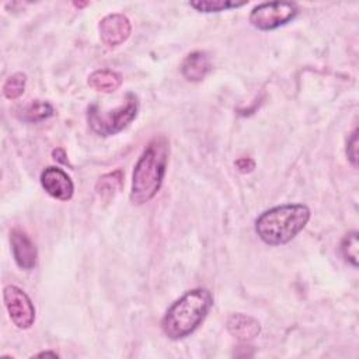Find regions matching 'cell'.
<instances>
[{
  "mask_svg": "<svg viewBox=\"0 0 359 359\" xmlns=\"http://www.w3.org/2000/svg\"><path fill=\"white\" fill-rule=\"evenodd\" d=\"M87 83L93 90L109 94L121 87L122 76L109 69H100L88 76Z\"/></svg>",
  "mask_w": 359,
  "mask_h": 359,
  "instance_id": "7c38bea8",
  "label": "cell"
},
{
  "mask_svg": "<svg viewBox=\"0 0 359 359\" xmlns=\"http://www.w3.org/2000/svg\"><path fill=\"white\" fill-rule=\"evenodd\" d=\"M310 209L303 203H285L262 212L255 220V233L268 245H283L309 223Z\"/></svg>",
  "mask_w": 359,
  "mask_h": 359,
  "instance_id": "3957f363",
  "label": "cell"
},
{
  "mask_svg": "<svg viewBox=\"0 0 359 359\" xmlns=\"http://www.w3.org/2000/svg\"><path fill=\"white\" fill-rule=\"evenodd\" d=\"M346 157L353 168L358 167V129H353L346 142Z\"/></svg>",
  "mask_w": 359,
  "mask_h": 359,
  "instance_id": "ac0fdd59",
  "label": "cell"
},
{
  "mask_svg": "<svg viewBox=\"0 0 359 359\" xmlns=\"http://www.w3.org/2000/svg\"><path fill=\"white\" fill-rule=\"evenodd\" d=\"M213 306V296L208 289H192L175 300L161 320V328L170 339L191 335L206 318Z\"/></svg>",
  "mask_w": 359,
  "mask_h": 359,
  "instance_id": "7a4b0ae2",
  "label": "cell"
},
{
  "mask_svg": "<svg viewBox=\"0 0 359 359\" xmlns=\"http://www.w3.org/2000/svg\"><path fill=\"white\" fill-rule=\"evenodd\" d=\"M299 13L294 3L266 1L255 6L250 13V22L261 31L276 29L292 21Z\"/></svg>",
  "mask_w": 359,
  "mask_h": 359,
  "instance_id": "5b68a950",
  "label": "cell"
},
{
  "mask_svg": "<svg viewBox=\"0 0 359 359\" xmlns=\"http://www.w3.org/2000/svg\"><path fill=\"white\" fill-rule=\"evenodd\" d=\"M247 1H231V0H198L191 1L189 6L201 13H219L237 7L245 6Z\"/></svg>",
  "mask_w": 359,
  "mask_h": 359,
  "instance_id": "9a60e30c",
  "label": "cell"
},
{
  "mask_svg": "<svg viewBox=\"0 0 359 359\" xmlns=\"http://www.w3.org/2000/svg\"><path fill=\"white\" fill-rule=\"evenodd\" d=\"M35 356H38V358H41V356H52V358H57L59 355H57L56 352H49V351H46V352H39V353H36Z\"/></svg>",
  "mask_w": 359,
  "mask_h": 359,
  "instance_id": "44dd1931",
  "label": "cell"
},
{
  "mask_svg": "<svg viewBox=\"0 0 359 359\" xmlns=\"http://www.w3.org/2000/svg\"><path fill=\"white\" fill-rule=\"evenodd\" d=\"M10 243H11V251H13L15 264L21 269H25V271L32 269L36 265L38 252L29 236L20 229H13L10 231Z\"/></svg>",
  "mask_w": 359,
  "mask_h": 359,
  "instance_id": "9c48e42d",
  "label": "cell"
},
{
  "mask_svg": "<svg viewBox=\"0 0 359 359\" xmlns=\"http://www.w3.org/2000/svg\"><path fill=\"white\" fill-rule=\"evenodd\" d=\"M212 63L210 57L208 56L206 52L202 50H195L189 53L182 65H181V73L188 81H201L206 77V74L210 72Z\"/></svg>",
  "mask_w": 359,
  "mask_h": 359,
  "instance_id": "8fae6325",
  "label": "cell"
},
{
  "mask_svg": "<svg viewBox=\"0 0 359 359\" xmlns=\"http://www.w3.org/2000/svg\"><path fill=\"white\" fill-rule=\"evenodd\" d=\"M139 101L135 94L129 93L125 102L114 109H102L93 104L87 109V121L90 128L100 136H111L123 130L137 115Z\"/></svg>",
  "mask_w": 359,
  "mask_h": 359,
  "instance_id": "277c9868",
  "label": "cell"
},
{
  "mask_svg": "<svg viewBox=\"0 0 359 359\" xmlns=\"http://www.w3.org/2000/svg\"><path fill=\"white\" fill-rule=\"evenodd\" d=\"M52 154H53V158L57 160V161H60L62 164H67V163H69L67 158H65V157H66V153H65L63 149H56V150H53Z\"/></svg>",
  "mask_w": 359,
  "mask_h": 359,
  "instance_id": "ffe728a7",
  "label": "cell"
},
{
  "mask_svg": "<svg viewBox=\"0 0 359 359\" xmlns=\"http://www.w3.org/2000/svg\"><path fill=\"white\" fill-rule=\"evenodd\" d=\"M227 331L240 341H250L254 339L261 332V324L257 318L243 314L234 313L227 318L226 323Z\"/></svg>",
  "mask_w": 359,
  "mask_h": 359,
  "instance_id": "30bf717a",
  "label": "cell"
},
{
  "mask_svg": "<svg viewBox=\"0 0 359 359\" xmlns=\"http://www.w3.org/2000/svg\"><path fill=\"white\" fill-rule=\"evenodd\" d=\"M122 180H123V174L121 170L105 174L98 180V182L95 185V191L101 198L109 199L121 189Z\"/></svg>",
  "mask_w": 359,
  "mask_h": 359,
  "instance_id": "5bb4252c",
  "label": "cell"
},
{
  "mask_svg": "<svg viewBox=\"0 0 359 359\" xmlns=\"http://www.w3.org/2000/svg\"><path fill=\"white\" fill-rule=\"evenodd\" d=\"M53 115V107L48 101L34 100L20 109V119L24 122H41Z\"/></svg>",
  "mask_w": 359,
  "mask_h": 359,
  "instance_id": "4fadbf2b",
  "label": "cell"
},
{
  "mask_svg": "<svg viewBox=\"0 0 359 359\" xmlns=\"http://www.w3.org/2000/svg\"><path fill=\"white\" fill-rule=\"evenodd\" d=\"M236 167L241 172H251L255 167V163H254V160H251L248 157H241L236 161Z\"/></svg>",
  "mask_w": 359,
  "mask_h": 359,
  "instance_id": "d6986e66",
  "label": "cell"
},
{
  "mask_svg": "<svg viewBox=\"0 0 359 359\" xmlns=\"http://www.w3.org/2000/svg\"><path fill=\"white\" fill-rule=\"evenodd\" d=\"M3 299L7 313L20 330H28L35 321V307L29 296L15 285H8L3 289Z\"/></svg>",
  "mask_w": 359,
  "mask_h": 359,
  "instance_id": "8992f818",
  "label": "cell"
},
{
  "mask_svg": "<svg viewBox=\"0 0 359 359\" xmlns=\"http://www.w3.org/2000/svg\"><path fill=\"white\" fill-rule=\"evenodd\" d=\"M358 231L348 233L341 241V254L352 266H358Z\"/></svg>",
  "mask_w": 359,
  "mask_h": 359,
  "instance_id": "e0dca14e",
  "label": "cell"
},
{
  "mask_svg": "<svg viewBox=\"0 0 359 359\" xmlns=\"http://www.w3.org/2000/svg\"><path fill=\"white\" fill-rule=\"evenodd\" d=\"M170 143L163 135L153 137L140 154L132 175L130 202L143 205L151 201L163 184L168 163Z\"/></svg>",
  "mask_w": 359,
  "mask_h": 359,
  "instance_id": "6da1fadb",
  "label": "cell"
},
{
  "mask_svg": "<svg viewBox=\"0 0 359 359\" xmlns=\"http://www.w3.org/2000/svg\"><path fill=\"white\" fill-rule=\"evenodd\" d=\"M98 31H100L101 42L107 48L112 49L122 45L130 36L132 25L126 15L121 13H114V14L105 15L100 21Z\"/></svg>",
  "mask_w": 359,
  "mask_h": 359,
  "instance_id": "52a82bcc",
  "label": "cell"
},
{
  "mask_svg": "<svg viewBox=\"0 0 359 359\" xmlns=\"http://www.w3.org/2000/svg\"><path fill=\"white\" fill-rule=\"evenodd\" d=\"M41 185L55 199L69 201L73 196L74 185L72 178L59 167H46L41 172Z\"/></svg>",
  "mask_w": 359,
  "mask_h": 359,
  "instance_id": "ba28073f",
  "label": "cell"
},
{
  "mask_svg": "<svg viewBox=\"0 0 359 359\" xmlns=\"http://www.w3.org/2000/svg\"><path fill=\"white\" fill-rule=\"evenodd\" d=\"M27 83V76L22 72L11 74L3 84V94L7 100H17L22 95Z\"/></svg>",
  "mask_w": 359,
  "mask_h": 359,
  "instance_id": "2e32d148",
  "label": "cell"
}]
</instances>
